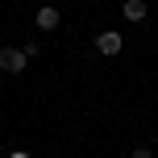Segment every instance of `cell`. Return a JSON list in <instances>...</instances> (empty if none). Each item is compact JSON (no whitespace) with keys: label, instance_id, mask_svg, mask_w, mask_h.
<instances>
[{"label":"cell","instance_id":"cell-1","mask_svg":"<svg viewBox=\"0 0 158 158\" xmlns=\"http://www.w3.org/2000/svg\"><path fill=\"white\" fill-rule=\"evenodd\" d=\"M25 67H29V58H25L21 46H0V71L4 75H21Z\"/></svg>","mask_w":158,"mask_h":158},{"label":"cell","instance_id":"cell-2","mask_svg":"<svg viewBox=\"0 0 158 158\" xmlns=\"http://www.w3.org/2000/svg\"><path fill=\"white\" fill-rule=\"evenodd\" d=\"M121 46H125V38H121L117 29H104V33H96V50H100L104 58H117V54H121Z\"/></svg>","mask_w":158,"mask_h":158},{"label":"cell","instance_id":"cell-3","mask_svg":"<svg viewBox=\"0 0 158 158\" xmlns=\"http://www.w3.org/2000/svg\"><path fill=\"white\" fill-rule=\"evenodd\" d=\"M121 13H125V21H133V25H142V21H146V13H150V8H146V0H125V4H121Z\"/></svg>","mask_w":158,"mask_h":158},{"label":"cell","instance_id":"cell-4","mask_svg":"<svg viewBox=\"0 0 158 158\" xmlns=\"http://www.w3.org/2000/svg\"><path fill=\"white\" fill-rule=\"evenodd\" d=\"M58 21H63V17H58V8H50V4H46V8H38V17H33V25H38V29H46V33H50V29H58Z\"/></svg>","mask_w":158,"mask_h":158},{"label":"cell","instance_id":"cell-5","mask_svg":"<svg viewBox=\"0 0 158 158\" xmlns=\"http://www.w3.org/2000/svg\"><path fill=\"white\" fill-rule=\"evenodd\" d=\"M21 50H25V58H38V54H42V46H38V42H25Z\"/></svg>","mask_w":158,"mask_h":158},{"label":"cell","instance_id":"cell-6","mask_svg":"<svg viewBox=\"0 0 158 158\" xmlns=\"http://www.w3.org/2000/svg\"><path fill=\"white\" fill-rule=\"evenodd\" d=\"M129 158H154V154H150V146H133V154H129Z\"/></svg>","mask_w":158,"mask_h":158},{"label":"cell","instance_id":"cell-7","mask_svg":"<svg viewBox=\"0 0 158 158\" xmlns=\"http://www.w3.org/2000/svg\"><path fill=\"white\" fill-rule=\"evenodd\" d=\"M8 158H29V150H13V154H8Z\"/></svg>","mask_w":158,"mask_h":158},{"label":"cell","instance_id":"cell-8","mask_svg":"<svg viewBox=\"0 0 158 158\" xmlns=\"http://www.w3.org/2000/svg\"><path fill=\"white\" fill-rule=\"evenodd\" d=\"M96 4H104V0H96Z\"/></svg>","mask_w":158,"mask_h":158}]
</instances>
